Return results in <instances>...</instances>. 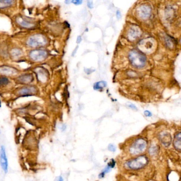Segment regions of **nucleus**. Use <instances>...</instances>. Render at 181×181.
I'll list each match as a JSON object with an SVG mask.
<instances>
[{
	"label": "nucleus",
	"instance_id": "obj_1",
	"mask_svg": "<svg viewBox=\"0 0 181 181\" xmlns=\"http://www.w3.org/2000/svg\"><path fill=\"white\" fill-rule=\"evenodd\" d=\"M149 161L148 157L145 155H139L128 161L125 164L126 168L131 170H139L145 167Z\"/></svg>",
	"mask_w": 181,
	"mask_h": 181
},
{
	"label": "nucleus",
	"instance_id": "obj_2",
	"mask_svg": "<svg viewBox=\"0 0 181 181\" xmlns=\"http://www.w3.org/2000/svg\"><path fill=\"white\" fill-rule=\"evenodd\" d=\"M147 145V142L144 138H138L130 145L129 149V153L131 155H140L145 151Z\"/></svg>",
	"mask_w": 181,
	"mask_h": 181
},
{
	"label": "nucleus",
	"instance_id": "obj_3",
	"mask_svg": "<svg viewBox=\"0 0 181 181\" xmlns=\"http://www.w3.org/2000/svg\"><path fill=\"white\" fill-rule=\"evenodd\" d=\"M129 60L133 66L137 68H142L145 65L146 57L140 52L133 50L129 54Z\"/></svg>",
	"mask_w": 181,
	"mask_h": 181
},
{
	"label": "nucleus",
	"instance_id": "obj_4",
	"mask_svg": "<svg viewBox=\"0 0 181 181\" xmlns=\"http://www.w3.org/2000/svg\"><path fill=\"white\" fill-rule=\"evenodd\" d=\"M46 43L47 40L46 38L41 34H35L31 36L27 41L28 46L31 47H38L44 46Z\"/></svg>",
	"mask_w": 181,
	"mask_h": 181
},
{
	"label": "nucleus",
	"instance_id": "obj_5",
	"mask_svg": "<svg viewBox=\"0 0 181 181\" xmlns=\"http://www.w3.org/2000/svg\"><path fill=\"white\" fill-rule=\"evenodd\" d=\"M47 56V53L45 51L35 49L29 53V57L34 61H42Z\"/></svg>",
	"mask_w": 181,
	"mask_h": 181
},
{
	"label": "nucleus",
	"instance_id": "obj_6",
	"mask_svg": "<svg viewBox=\"0 0 181 181\" xmlns=\"http://www.w3.org/2000/svg\"><path fill=\"white\" fill-rule=\"evenodd\" d=\"M0 166L5 173L8 172V161L5 148L3 145L0 148Z\"/></svg>",
	"mask_w": 181,
	"mask_h": 181
},
{
	"label": "nucleus",
	"instance_id": "obj_7",
	"mask_svg": "<svg viewBox=\"0 0 181 181\" xmlns=\"http://www.w3.org/2000/svg\"><path fill=\"white\" fill-rule=\"evenodd\" d=\"M37 92V90L36 87L34 86H27L23 87L19 90L17 93L19 95L22 96H31L36 94Z\"/></svg>",
	"mask_w": 181,
	"mask_h": 181
},
{
	"label": "nucleus",
	"instance_id": "obj_8",
	"mask_svg": "<svg viewBox=\"0 0 181 181\" xmlns=\"http://www.w3.org/2000/svg\"><path fill=\"white\" fill-rule=\"evenodd\" d=\"M159 140L161 143L165 147H168L172 141V138L171 134L167 132H163L159 134Z\"/></svg>",
	"mask_w": 181,
	"mask_h": 181
},
{
	"label": "nucleus",
	"instance_id": "obj_9",
	"mask_svg": "<svg viewBox=\"0 0 181 181\" xmlns=\"http://www.w3.org/2000/svg\"><path fill=\"white\" fill-rule=\"evenodd\" d=\"M115 164H116V162H115V160L114 159H111V160L108 163L106 167L100 173L99 175V178H100V179L103 178L106 174L110 172V171H111V169L115 167Z\"/></svg>",
	"mask_w": 181,
	"mask_h": 181
},
{
	"label": "nucleus",
	"instance_id": "obj_10",
	"mask_svg": "<svg viewBox=\"0 0 181 181\" xmlns=\"http://www.w3.org/2000/svg\"><path fill=\"white\" fill-rule=\"evenodd\" d=\"M174 147L176 150L180 152L181 150V133L177 132L174 135L173 140Z\"/></svg>",
	"mask_w": 181,
	"mask_h": 181
},
{
	"label": "nucleus",
	"instance_id": "obj_11",
	"mask_svg": "<svg viewBox=\"0 0 181 181\" xmlns=\"http://www.w3.org/2000/svg\"><path fill=\"white\" fill-rule=\"evenodd\" d=\"M17 22L19 25L25 28H30L34 26V23L29 21L27 20L26 19L23 17H19L17 18Z\"/></svg>",
	"mask_w": 181,
	"mask_h": 181
},
{
	"label": "nucleus",
	"instance_id": "obj_12",
	"mask_svg": "<svg viewBox=\"0 0 181 181\" xmlns=\"http://www.w3.org/2000/svg\"><path fill=\"white\" fill-rule=\"evenodd\" d=\"M17 73V70L13 68L4 66L0 68V73L5 74H13Z\"/></svg>",
	"mask_w": 181,
	"mask_h": 181
},
{
	"label": "nucleus",
	"instance_id": "obj_13",
	"mask_svg": "<svg viewBox=\"0 0 181 181\" xmlns=\"http://www.w3.org/2000/svg\"><path fill=\"white\" fill-rule=\"evenodd\" d=\"M18 80L22 83H29L33 80V77L31 74H25L18 78Z\"/></svg>",
	"mask_w": 181,
	"mask_h": 181
},
{
	"label": "nucleus",
	"instance_id": "obj_14",
	"mask_svg": "<svg viewBox=\"0 0 181 181\" xmlns=\"http://www.w3.org/2000/svg\"><path fill=\"white\" fill-rule=\"evenodd\" d=\"M15 2L12 0H0V9H4L13 5Z\"/></svg>",
	"mask_w": 181,
	"mask_h": 181
},
{
	"label": "nucleus",
	"instance_id": "obj_15",
	"mask_svg": "<svg viewBox=\"0 0 181 181\" xmlns=\"http://www.w3.org/2000/svg\"><path fill=\"white\" fill-rule=\"evenodd\" d=\"M141 9L140 13L141 15V17L143 18H146L148 17L150 13V9L148 8L147 7H145V6L142 7Z\"/></svg>",
	"mask_w": 181,
	"mask_h": 181
},
{
	"label": "nucleus",
	"instance_id": "obj_16",
	"mask_svg": "<svg viewBox=\"0 0 181 181\" xmlns=\"http://www.w3.org/2000/svg\"><path fill=\"white\" fill-rule=\"evenodd\" d=\"M106 82L100 81L97 82L94 85V89L95 90H99L102 89V88L106 86Z\"/></svg>",
	"mask_w": 181,
	"mask_h": 181
},
{
	"label": "nucleus",
	"instance_id": "obj_17",
	"mask_svg": "<svg viewBox=\"0 0 181 181\" xmlns=\"http://www.w3.org/2000/svg\"><path fill=\"white\" fill-rule=\"evenodd\" d=\"M9 80L8 78L5 77H1L0 78V87L5 86L9 83Z\"/></svg>",
	"mask_w": 181,
	"mask_h": 181
},
{
	"label": "nucleus",
	"instance_id": "obj_18",
	"mask_svg": "<svg viewBox=\"0 0 181 181\" xmlns=\"http://www.w3.org/2000/svg\"><path fill=\"white\" fill-rule=\"evenodd\" d=\"M157 151H158V149H157V146L155 145H151L149 148V153H150L151 155H154L157 152Z\"/></svg>",
	"mask_w": 181,
	"mask_h": 181
},
{
	"label": "nucleus",
	"instance_id": "obj_19",
	"mask_svg": "<svg viewBox=\"0 0 181 181\" xmlns=\"http://www.w3.org/2000/svg\"><path fill=\"white\" fill-rule=\"evenodd\" d=\"M21 54V52L20 50L18 49H14L13 51H12V55L14 57H18L20 56Z\"/></svg>",
	"mask_w": 181,
	"mask_h": 181
},
{
	"label": "nucleus",
	"instance_id": "obj_20",
	"mask_svg": "<svg viewBox=\"0 0 181 181\" xmlns=\"http://www.w3.org/2000/svg\"><path fill=\"white\" fill-rule=\"evenodd\" d=\"M108 149L111 152H115L116 150V148L114 145H113L112 143H110L108 146Z\"/></svg>",
	"mask_w": 181,
	"mask_h": 181
},
{
	"label": "nucleus",
	"instance_id": "obj_21",
	"mask_svg": "<svg viewBox=\"0 0 181 181\" xmlns=\"http://www.w3.org/2000/svg\"><path fill=\"white\" fill-rule=\"evenodd\" d=\"M144 114L147 117H151L152 116V113L149 110H145L144 112Z\"/></svg>",
	"mask_w": 181,
	"mask_h": 181
},
{
	"label": "nucleus",
	"instance_id": "obj_22",
	"mask_svg": "<svg viewBox=\"0 0 181 181\" xmlns=\"http://www.w3.org/2000/svg\"><path fill=\"white\" fill-rule=\"evenodd\" d=\"M82 2V1H72V2L74 4H76V5H79V4H81Z\"/></svg>",
	"mask_w": 181,
	"mask_h": 181
},
{
	"label": "nucleus",
	"instance_id": "obj_23",
	"mask_svg": "<svg viewBox=\"0 0 181 181\" xmlns=\"http://www.w3.org/2000/svg\"><path fill=\"white\" fill-rule=\"evenodd\" d=\"M128 106L130 107V108H132V109H133V110H137V107L135 106L134 105L131 104L129 105H128Z\"/></svg>",
	"mask_w": 181,
	"mask_h": 181
},
{
	"label": "nucleus",
	"instance_id": "obj_24",
	"mask_svg": "<svg viewBox=\"0 0 181 181\" xmlns=\"http://www.w3.org/2000/svg\"><path fill=\"white\" fill-rule=\"evenodd\" d=\"M87 5H88L89 8H91V9L93 8V6H92V1H88Z\"/></svg>",
	"mask_w": 181,
	"mask_h": 181
},
{
	"label": "nucleus",
	"instance_id": "obj_25",
	"mask_svg": "<svg viewBox=\"0 0 181 181\" xmlns=\"http://www.w3.org/2000/svg\"><path fill=\"white\" fill-rule=\"evenodd\" d=\"M82 39L81 37L80 36H78V39H77V43H80Z\"/></svg>",
	"mask_w": 181,
	"mask_h": 181
},
{
	"label": "nucleus",
	"instance_id": "obj_26",
	"mask_svg": "<svg viewBox=\"0 0 181 181\" xmlns=\"http://www.w3.org/2000/svg\"><path fill=\"white\" fill-rule=\"evenodd\" d=\"M116 15L118 19H120L121 17V13H120V11H117L116 12Z\"/></svg>",
	"mask_w": 181,
	"mask_h": 181
},
{
	"label": "nucleus",
	"instance_id": "obj_27",
	"mask_svg": "<svg viewBox=\"0 0 181 181\" xmlns=\"http://www.w3.org/2000/svg\"><path fill=\"white\" fill-rule=\"evenodd\" d=\"M57 181H63V179L61 176H59L57 178Z\"/></svg>",
	"mask_w": 181,
	"mask_h": 181
},
{
	"label": "nucleus",
	"instance_id": "obj_28",
	"mask_svg": "<svg viewBox=\"0 0 181 181\" xmlns=\"http://www.w3.org/2000/svg\"><path fill=\"white\" fill-rule=\"evenodd\" d=\"M78 46H77L76 49H74V51H73V53H72V56H74V54L76 53V51H77V49H78Z\"/></svg>",
	"mask_w": 181,
	"mask_h": 181
},
{
	"label": "nucleus",
	"instance_id": "obj_29",
	"mask_svg": "<svg viewBox=\"0 0 181 181\" xmlns=\"http://www.w3.org/2000/svg\"><path fill=\"white\" fill-rule=\"evenodd\" d=\"M0 107H1V100H0Z\"/></svg>",
	"mask_w": 181,
	"mask_h": 181
},
{
	"label": "nucleus",
	"instance_id": "obj_30",
	"mask_svg": "<svg viewBox=\"0 0 181 181\" xmlns=\"http://www.w3.org/2000/svg\"></svg>",
	"mask_w": 181,
	"mask_h": 181
}]
</instances>
